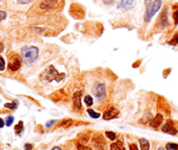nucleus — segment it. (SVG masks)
Segmentation results:
<instances>
[{"mask_svg":"<svg viewBox=\"0 0 178 150\" xmlns=\"http://www.w3.org/2000/svg\"><path fill=\"white\" fill-rule=\"evenodd\" d=\"M39 50L35 46H30V47H24L22 49V56L26 64H31L38 57Z\"/></svg>","mask_w":178,"mask_h":150,"instance_id":"f257e3e1","label":"nucleus"},{"mask_svg":"<svg viewBox=\"0 0 178 150\" xmlns=\"http://www.w3.org/2000/svg\"><path fill=\"white\" fill-rule=\"evenodd\" d=\"M42 77L44 80L48 81L49 83L54 81V80L56 82H60L65 77V74L64 73H59L54 68L53 65H50L44 70Z\"/></svg>","mask_w":178,"mask_h":150,"instance_id":"f03ea898","label":"nucleus"},{"mask_svg":"<svg viewBox=\"0 0 178 150\" xmlns=\"http://www.w3.org/2000/svg\"><path fill=\"white\" fill-rule=\"evenodd\" d=\"M162 5H163V1L162 0H155L154 3L152 4V5L150 6V8L146 10L145 14H144V20L146 22H149L151 18L154 17V15L159 11Z\"/></svg>","mask_w":178,"mask_h":150,"instance_id":"7ed1b4c3","label":"nucleus"},{"mask_svg":"<svg viewBox=\"0 0 178 150\" xmlns=\"http://www.w3.org/2000/svg\"><path fill=\"white\" fill-rule=\"evenodd\" d=\"M93 93L97 98H98L99 100H102L104 98L106 95V89H105V85L104 84H98L93 89Z\"/></svg>","mask_w":178,"mask_h":150,"instance_id":"20e7f679","label":"nucleus"},{"mask_svg":"<svg viewBox=\"0 0 178 150\" xmlns=\"http://www.w3.org/2000/svg\"><path fill=\"white\" fill-rule=\"evenodd\" d=\"M20 66H21V58L17 55L13 56L9 61V65H8L9 69L12 71H17L18 70H19Z\"/></svg>","mask_w":178,"mask_h":150,"instance_id":"39448f33","label":"nucleus"},{"mask_svg":"<svg viewBox=\"0 0 178 150\" xmlns=\"http://www.w3.org/2000/svg\"><path fill=\"white\" fill-rule=\"evenodd\" d=\"M118 114H119V111L117 110V108L111 107V108H109L104 114L103 117H104V120H111V119L117 118Z\"/></svg>","mask_w":178,"mask_h":150,"instance_id":"423d86ee","label":"nucleus"},{"mask_svg":"<svg viewBox=\"0 0 178 150\" xmlns=\"http://www.w3.org/2000/svg\"><path fill=\"white\" fill-rule=\"evenodd\" d=\"M81 96H82V91H77L73 95V105L74 108L76 110H80L82 108L81 103Z\"/></svg>","mask_w":178,"mask_h":150,"instance_id":"0eeeda50","label":"nucleus"},{"mask_svg":"<svg viewBox=\"0 0 178 150\" xmlns=\"http://www.w3.org/2000/svg\"><path fill=\"white\" fill-rule=\"evenodd\" d=\"M162 130L164 133L169 134V135H175L177 134V130L174 128V126H173V122H172L171 121H169L163 127Z\"/></svg>","mask_w":178,"mask_h":150,"instance_id":"6e6552de","label":"nucleus"},{"mask_svg":"<svg viewBox=\"0 0 178 150\" xmlns=\"http://www.w3.org/2000/svg\"><path fill=\"white\" fill-rule=\"evenodd\" d=\"M134 2H135V0H121L119 5H117V9L123 10V11L129 10Z\"/></svg>","mask_w":178,"mask_h":150,"instance_id":"1a4fd4ad","label":"nucleus"},{"mask_svg":"<svg viewBox=\"0 0 178 150\" xmlns=\"http://www.w3.org/2000/svg\"><path fill=\"white\" fill-rule=\"evenodd\" d=\"M56 6V1L55 0H44L41 3L40 7L42 10H50V9H53Z\"/></svg>","mask_w":178,"mask_h":150,"instance_id":"9d476101","label":"nucleus"},{"mask_svg":"<svg viewBox=\"0 0 178 150\" xmlns=\"http://www.w3.org/2000/svg\"><path fill=\"white\" fill-rule=\"evenodd\" d=\"M163 117L161 114H157L153 120L150 121V127L152 128H158V127L163 123Z\"/></svg>","mask_w":178,"mask_h":150,"instance_id":"9b49d317","label":"nucleus"},{"mask_svg":"<svg viewBox=\"0 0 178 150\" xmlns=\"http://www.w3.org/2000/svg\"><path fill=\"white\" fill-rule=\"evenodd\" d=\"M160 24L162 26H166L168 24V16H167V10L163 11V12L161 14L159 18Z\"/></svg>","mask_w":178,"mask_h":150,"instance_id":"f8f14e48","label":"nucleus"},{"mask_svg":"<svg viewBox=\"0 0 178 150\" xmlns=\"http://www.w3.org/2000/svg\"><path fill=\"white\" fill-rule=\"evenodd\" d=\"M139 144L141 147V150H149V142L146 139H140L139 140Z\"/></svg>","mask_w":178,"mask_h":150,"instance_id":"ddd939ff","label":"nucleus"},{"mask_svg":"<svg viewBox=\"0 0 178 150\" xmlns=\"http://www.w3.org/2000/svg\"><path fill=\"white\" fill-rule=\"evenodd\" d=\"M111 150H125L122 141H118L117 142L111 145Z\"/></svg>","mask_w":178,"mask_h":150,"instance_id":"4468645a","label":"nucleus"},{"mask_svg":"<svg viewBox=\"0 0 178 150\" xmlns=\"http://www.w3.org/2000/svg\"><path fill=\"white\" fill-rule=\"evenodd\" d=\"M87 112H88V114L91 117V118H94V119H98L100 117V113H97V112H95L93 109H91V108H89L88 110H87Z\"/></svg>","mask_w":178,"mask_h":150,"instance_id":"2eb2a0df","label":"nucleus"},{"mask_svg":"<svg viewBox=\"0 0 178 150\" xmlns=\"http://www.w3.org/2000/svg\"><path fill=\"white\" fill-rule=\"evenodd\" d=\"M18 106H19V102L18 101H14L13 102H11V103H6V104H5V108H10V109H16V108H18Z\"/></svg>","mask_w":178,"mask_h":150,"instance_id":"dca6fc26","label":"nucleus"},{"mask_svg":"<svg viewBox=\"0 0 178 150\" xmlns=\"http://www.w3.org/2000/svg\"><path fill=\"white\" fill-rule=\"evenodd\" d=\"M23 130H24V123H23V121H19V123L15 126V131L17 134L19 135Z\"/></svg>","mask_w":178,"mask_h":150,"instance_id":"f3484780","label":"nucleus"},{"mask_svg":"<svg viewBox=\"0 0 178 150\" xmlns=\"http://www.w3.org/2000/svg\"><path fill=\"white\" fill-rule=\"evenodd\" d=\"M166 149L167 150H178V144L169 142L166 144Z\"/></svg>","mask_w":178,"mask_h":150,"instance_id":"a211bd4d","label":"nucleus"},{"mask_svg":"<svg viewBox=\"0 0 178 150\" xmlns=\"http://www.w3.org/2000/svg\"><path fill=\"white\" fill-rule=\"evenodd\" d=\"M105 135L110 139V140H111V141H115L117 139L116 134L114 132H112V131H106L105 132Z\"/></svg>","mask_w":178,"mask_h":150,"instance_id":"6ab92c4d","label":"nucleus"},{"mask_svg":"<svg viewBox=\"0 0 178 150\" xmlns=\"http://www.w3.org/2000/svg\"><path fill=\"white\" fill-rule=\"evenodd\" d=\"M84 102L88 107H91L93 104V98L91 96H86L84 97Z\"/></svg>","mask_w":178,"mask_h":150,"instance_id":"aec40b11","label":"nucleus"},{"mask_svg":"<svg viewBox=\"0 0 178 150\" xmlns=\"http://www.w3.org/2000/svg\"><path fill=\"white\" fill-rule=\"evenodd\" d=\"M169 43L170 45H176V44H178V33H176L175 36H173V38L169 41Z\"/></svg>","mask_w":178,"mask_h":150,"instance_id":"412c9836","label":"nucleus"},{"mask_svg":"<svg viewBox=\"0 0 178 150\" xmlns=\"http://www.w3.org/2000/svg\"><path fill=\"white\" fill-rule=\"evenodd\" d=\"M14 121V117L13 116H8L6 118V121H5V123H6V126L10 127L12 126V124Z\"/></svg>","mask_w":178,"mask_h":150,"instance_id":"4be33fe9","label":"nucleus"},{"mask_svg":"<svg viewBox=\"0 0 178 150\" xmlns=\"http://www.w3.org/2000/svg\"><path fill=\"white\" fill-rule=\"evenodd\" d=\"M173 19H174V22H175V25L176 26L178 24V10L173 12Z\"/></svg>","mask_w":178,"mask_h":150,"instance_id":"5701e85b","label":"nucleus"},{"mask_svg":"<svg viewBox=\"0 0 178 150\" xmlns=\"http://www.w3.org/2000/svg\"><path fill=\"white\" fill-rule=\"evenodd\" d=\"M77 149L78 150H91V148L87 147V146H84L83 144H78L77 145Z\"/></svg>","mask_w":178,"mask_h":150,"instance_id":"b1692460","label":"nucleus"},{"mask_svg":"<svg viewBox=\"0 0 178 150\" xmlns=\"http://www.w3.org/2000/svg\"><path fill=\"white\" fill-rule=\"evenodd\" d=\"M5 68V63L3 57H0V70H4Z\"/></svg>","mask_w":178,"mask_h":150,"instance_id":"393cba45","label":"nucleus"},{"mask_svg":"<svg viewBox=\"0 0 178 150\" xmlns=\"http://www.w3.org/2000/svg\"><path fill=\"white\" fill-rule=\"evenodd\" d=\"M145 3V6H146V10L149 9L150 6L152 5V0H144Z\"/></svg>","mask_w":178,"mask_h":150,"instance_id":"a878e982","label":"nucleus"},{"mask_svg":"<svg viewBox=\"0 0 178 150\" xmlns=\"http://www.w3.org/2000/svg\"><path fill=\"white\" fill-rule=\"evenodd\" d=\"M56 122V121L55 120L50 121H48V122L46 123V128H51L53 125H55Z\"/></svg>","mask_w":178,"mask_h":150,"instance_id":"bb28decb","label":"nucleus"},{"mask_svg":"<svg viewBox=\"0 0 178 150\" xmlns=\"http://www.w3.org/2000/svg\"><path fill=\"white\" fill-rule=\"evenodd\" d=\"M5 18H6V12H3V11H0V22H1L2 20H4Z\"/></svg>","mask_w":178,"mask_h":150,"instance_id":"cd10ccee","label":"nucleus"},{"mask_svg":"<svg viewBox=\"0 0 178 150\" xmlns=\"http://www.w3.org/2000/svg\"><path fill=\"white\" fill-rule=\"evenodd\" d=\"M31 0H18V3L20 5H25V4H28L30 3Z\"/></svg>","mask_w":178,"mask_h":150,"instance_id":"c85d7f7f","label":"nucleus"},{"mask_svg":"<svg viewBox=\"0 0 178 150\" xmlns=\"http://www.w3.org/2000/svg\"><path fill=\"white\" fill-rule=\"evenodd\" d=\"M33 148V146L31 143H26L25 145V150H31Z\"/></svg>","mask_w":178,"mask_h":150,"instance_id":"c756f323","label":"nucleus"},{"mask_svg":"<svg viewBox=\"0 0 178 150\" xmlns=\"http://www.w3.org/2000/svg\"><path fill=\"white\" fill-rule=\"evenodd\" d=\"M129 150H138V148L135 144H130L129 145Z\"/></svg>","mask_w":178,"mask_h":150,"instance_id":"7c9ffc66","label":"nucleus"},{"mask_svg":"<svg viewBox=\"0 0 178 150\" xmlns=\"http://www.w3.org/2000/svg\"><path fill=\"white\" fill-rule=\"evenodd\" d=\"M4 126H5V121H4L3 119L0 118V128H2Z\"/></svg>","mask_w":178,"mask_h":150,"instance_id":"2f4dec72","label":"nucleus"},{"mask_svg":"<svg viewBox=\"0 0 178 150\" xmlns=\"http://www.w3.org/2000/svg\"><path fill=\"white\" fill-rule=\"evenodd\" d=\"M51 150H62V149L60 147H54V148H53Z\"/></svg>","mask_w":178,"mask_h":150,"instance_id":"473e14b6","label":"nucleus"},{"mask_svg":"<svg viewBox=\"0 0 178 150\" xmlns=\"http://www.w3.org/2000/svg\"><path fill=\"white\" fill-rule=\"evenodd\" d=\"M3 49H4V45L2 43H0V52H2Z\"/></svg>","mask_w":178,"mask_h":150,"instance_id":"72a5a7b5","label":"nucleus"},{"mask_svg":"<svg viewBox=\"0 0 178 150\" xmlns=\"http://www.w3.org/2000/svg\"><path fill=\"white\" fill-rule=\"evenodd\" d=\"M158 150H164V149H163V148H158Z\"/></svg>","mask_w":178,"mask_h":150,"instance_id":"f704fd0d","label":"nucleus"}]
</instances>
